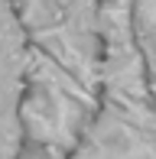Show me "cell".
Here are the masks:
<instances>
[{"label":"cell","instance_id":"6da1fadb","mask_svg":"<svg viewBox=\"0 0 156 159\" xmlns=\"http://www.w3.org/2000/svg\"><path fill=\"white\" fill-rule=\"evenodd\" d=\"M65 159H156V94L137 39L133 0H108L98 111Z\"/></svg>","mask_w":156,"mask_h":159}]
</instances>
